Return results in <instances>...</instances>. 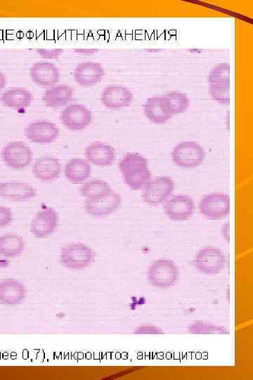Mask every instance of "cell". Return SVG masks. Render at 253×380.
Wrapping results in <instances>:
<instances>
[{
    "mask_svg": "<svg viewBox=\"0 0 253 380\" xmlns=\"http://www.w3.org/2000/svg\"><path fill=\"white\" fill-rule=\"evenodd\" d=\"M147 277L149 283L154 287L162 289L169 288L178 279L179 268L171 260H158L150 266Z\"/></svg>",
    "mask_w": 253,
    "mask_h": 380,
    "instance_id": "6da1fadb",
    "label": "cell"
},
{
    "mask_svg": "<svg viewBox=\"0 0 253 380\" xmlns=\"http://www.w3.org/2000/svg\"><path fill=\"white\" fill-rule=\"evenodd\" d=\"M206 158V152L196 141L181 142L173 150L172 159L182 169H193L200 166Z\"/></svg>",
    "mask_w": 253,
    "mask_h": 380,
    "instance_id": "7a4b0ae2",
    "label": "cell"
},
{
    "mask_svg": "<svg viewBox=\"0 0 253 380\" xmlns=\"http://www.w3.org/2000/svg\"><path fill=\"white\" fill-rule=\"evenodd\" d=\"M175 183L171 178L162 176L150 180L143 187L142 199L145 203L151 206H157L173 194Z\"/></svg>",
    "mask_w": 253,
    "mask_h": 380,
    "instance_id": "3957f363",
    "label": "cell"
},
{
    "mask_svg": "<svg viewBox=\"0 0 253 380\" xmlns=\"http://www.w3.org/2000/svg\"><path fill=\"white\" fill-rule=\"evenodd\" d=\"M60 259L67 268L82 269L91 265L94 259V252L86 245L71 244L63 248Z\"/></svg>",
    "mask_w": 253,
    "mask_h": 380,
    "instance_id": "277c9868",
    "label": "cell"
},
{
    "mask_svg": "<svg viewBox=\"0 0 253 380\" xmlns=\"http://www.w3.org/2000/svg\"><path fill=\"white\" fill-rule=\"evenodd\" d=\"M2 159L10 168L22 170L27 168L33 161L30 148L23 141H11L2 150Z\"/></svg>",
    "mask_w": 253,
    "mask_h": 380,
    "instance_id": "5b68a950",
    "label": "cell"
},
{
    "mask_svg": "<svg viewBox=\"0 0 253 380\" xmlns=\"http://www.w3.org/2000/svg\"><path fill=\"white\" fill-rule=\"evenodd\" d=\"M200 213L212 220L223 219L230 211V199L224 193H211L202 198L198 206Z\"/></svg>",
    "mask_w": 253,
    "mask_h": 380,
    "instance_id": "8992f818",
    "label": "cell"
},
{
    "mask_svg": "<svg viewBox=\"0 0 253 380\" xmlns=\"http://www.w3.org/2000/svg\"><path fill=\"white\" fill-rule=\"evenodd\" d=\"M226 262L223 252L211 247L200 250L194 259L195 268L200 272L209 275L221 273L225 268Z\"/></svg>",
    "mask_w": 253,
    "mask_h": 380,
    "instance_id": "52a82bcc",
    "label": "cell"
},
{
    "mask_svg": "<svg viewBox=\"0 0 253 380\" xmlns=\"http://www.w3.org/2000/svg\"><path fill=\"white\" fill-rule=\"evenodd\" d=\"M24 133L27 139L34 144H49L58 139L60 130L52 121L41 120L29 123Z\"/></svg>",
    "mask_w": 253,
    "mask_h": 380,
    "instance_id": "ba28073f",
    "label": "cell"
},
{
    "mask_svg": "<svg viewBox=\"0 0 253 380\" xmlns=\"http://www.w3.org/2000/svg\"><path fill=\"white\" fill-rule=\"evenodd\" d=\"M229 66L222 64L213 69L210 75L212 97L221 104L229 102Z\"/></svg>",
    "mask_w": 253,
    "mask_h": 380,
    "instance_id": "9c48e42d",
    "label": "cell"
},
{
    "mask_svg": "<svg viewBox=\"0 0 253 380\" xmlns=\"http://www.w3.org/2000/svg\"><path fill=\"white\" fill-rule=\"evenodd\" d=\"M61 121L69 130L78 131L87 128L91 123V112L82 105H72L62 112Z\"/></svg>",
    "mask_w": 253,
    "mask_h": 380,
    "instance_id": "30bf717a",
    "label": "cell"
},
{
    "mask_svg": "<svg viewBox=\"0 0 253 380\" xmlns=\"http://www.w3.org/2000/svg\"><path fill=\"white\" fill-rule=\"evenodd\" d=\"M58 222V214L55 209L52 208L42 209L35 216L32 221L31 233L37 239H44L56 230Z\"/></svg>",
    "mask_w": 253,
    "mask_h": 380,
    "instance_id": "8fae6325",
    "label": "cell"
},
{
    "mask_svg": "<svg viewBox=\"0 0 253 380\" xmlns=\"http://www.w3.org/2000/svg\"><path fill=\"white\" fill-rule=\"evenodd\" d=\"M29 76L34 83L44 87L55 86L61 76L57 66L49 62L34 64L30 69Z\"/></svg>",
    "mask_w": 253,
    "mask_h": 380,
    "instance_id": "7c38bea8",
    "label": "cell"
},
{
    "mask_svg": "<svg viewBox=\"0 0 253 380\" xmlns=\"http://www.w3.org/2000/svg\"><path fill=\"white\" fill-rule=\"evenodd\" d=\"M195 205L193 199L186 195H177L168 200L164 206L166 216L173 221L189 219L193 214Z\"/></svg>",
    "mask_w": 253,
    "mask_h": 380,
    "instance_id": "4fadbf2b",
    "label": "cell"
},
{
    "mask_svg": "<svg viewBox=\"0 0 253 380\" xmlns=\"http://www.w3.org/2000/svg\"><path fill=\"white\" fill-rule=\"evenodd\" d=\"M133 94L123 86L114 85L105 88L101 95V103L110 110H120L128 107L132 102Z\"/></svg>",
    "mask_w": 253,
    "mask_h": 380,
    "instance_id": "5bb4252c",
    "label": "cell"
},
{
    "mask_svg": "<svg viewBox=\"0 0 253 380\" xmlns=\"http://www.w3.org/2000/svg\"><path fill=\"white\" fill-rule=\"evenodd\" d=\"M85 157L89 162L96 166H112L116 159L113 147L104 142L96 141L89 145L85 150Z\"/></svg>",
    "mask_w": 253,
    "mask_h": 380,
    "instance_id": "9a60e30c",
    "label": "cell"
},
{
    "mask_svg": "<svg viewBox=\"0 0 253 380\" xmlns=\"http://www.w3.org/2000/svg\"><path fill=\"white\" fill-rule=\"evenodd\" d=\"M121 202V196L113 191L103 199L87 200L85 203V209L87 213L92 216L103 217L116 211Z\"/></svg>",
    "mask_w": 253,
    "mask_h": 380,
    "instance_id": "2e32d148",
    "label": "cell"
},
{
    "mask_svg": "<svg viewBox=\"0 0 253 380\" xmlns=\"http://www.w3.org/2000/svg\"><path fill=\"white\" fill-rule=\"evenodd\" d=\"M36 196L35 188L26 182L0 183V198L12 201H26L33 199Z\"/></svg>",
    "mask_w": 253,
    "mask_h": 380,
    "instance_id": "e0dca14e",
    "label": "cell"
},
{
    "mask_svg": "<svg viewBox=\"0 0 253 380\" xmlns=\"http://www.w3.org/2000/svg\"><path fill=\"white\" fill-rule=\"evenodd\" d=\"M105 76L103 66L96 62L79 64L74 70L73 77L76 82L83 87H90L99 83Z\"/></svg>",
    "mask_w": 253,
    "mask_h": 380,
    "instance_id": "ac0fdd59",
    "label": "cell"
},
{
    "mask_svg": "<svg viewBox=\"0 0 253 380\" xmlns=\"http://www.w3.org/2000/svg\"><path fill=\"white\" fill-rule=\"evenodd\" d=\"M26 291L24 284L15 279H7L0 282V303L7 306H15L22 302Z\"/></svg>",
    "mask_w": 253,
    "mask_h": 380,
    "instance_id": "d6986e66",
    "label": "cell"
},
{
    "mask_svg": "<svg viewBox=\"0 0 253 380\" xmlns=\"http://www.w3.org/2000/svg\"><path fill=\"white\" fill-rule=\"evenodd\" d=\"M74 95L73 89L66 85L49 87L42 96L43 103L51 108H60L70 103Z\"/></svg>",
    "mask_w": 253,
    "mask_h": 380,
    "instance_id": "ffe728a7",
    "label": "cell"
},
{
    "mask_svg": "<svg viewBox=\"0 0 253 380\" xmlns=\"http://www.w3.org/2000/svg\"><path fill=\"white\" fill-rule=\"evenodd\" d=\"M61 164L58 159L49 156L38 158L33 166V173L36 178L43 182H49L59 178Z\"/></svg>",
    "mask_w": 253,
    "mask_h": 380,
    "instance_id": "44dd1931",
    "label": "cell"
},
{
    "mask_svg": "<svg viewBox=\"0 0 253 380\" xmlns=\"http://www.w3.org/2000/svg\"><path fill=\"white\" fill-rule=\"evenodd\" d=\"M33 101V94L24 87H12L0 96V102L7 107L19 110L28 108Z\"/></svg>",
    "mask_w": 253,
    "mask_h": 380,
    "instance_id": "7402d4cb",
    "label": "cell"
},
{
    "mask_svg": "<svg viewBox=\"0 0 253 380\" xmlns=\"http://www.w3.org/2000/svg\"><path fill=\"white\" fill-rule=\"evenodd\" d=\"M146 116L157 124L167 123L172 115L167 110L162 97H155L148 99L144 105Z\"/></svg>",
    "mask_w": 253,
    "mask_h": 380,
    "instance_id": "603a6c76",
    "label": "cell"
},
{
    "mask_svg": "<svg viewBox=\"0 0 253 380\" xmlns=\"http://www.w3.org/2000/svg\"><path fill=\"white\" fill-rule=\"evenodd\" d=\"M26 247L23 237L16 234H7L0 236V256L15 258L21 255Z\"/></svg>",
    "mask_w": 253,
    "mask_h": 380,
    "instance_id": "cb8c5ba5",
    "label": "cell"
},
{
    "mask_svg": "<svg viewBox=\"0 0 253 380\" xmlns=\"http://www.w3.org/2000/svg\"><path fill=\"white\" fill-rule=\"evenodd\" d=\"M91 173V169L89 163L78 158L70 160L64 169L67 179L75 184L82 183L87 180Z\"/></svg>",
    "mask_w": 253,
    "mask_h": 380,
    "instance_id": "d4e9b609",
    "label": "cell"
},
{
    "mask_svg": "<svg viewBox=\"0 0 253 380\" xmlns=\"http://www.w3.org/2000/svg\"><path fill=\"white\" fill-rule=\"evenodd\" d=\"M113 190L107 182L93 180L80 187V193L87 200H98L109 196Z\"/></svg>",
    "mask_w": 253,
    "mask_h": 380,
    "instance_id": "484cf974",
    "label": "cell"
},
{
    "mask_svg": "<svg viewBox=\"0 0 253 380\" xmlns=\"http://www.w3.org/2000/svg\"><path fill=\"white\" fill-rule=\"evenodd\" d=\"M162 98L167 110L172 116L184 113L189 105L186 95L182 92H171Z\"/></svg>",
    "mask_w": 253,
    "mask_h": 380,
    "instance_id": "4316f807",
    "label": "cell"
},
{
    "mask_svg": "<svg viewBox=\"0 0 253 380\" xmlns=\"http://www.w3.org/2000/svg\"><path fill=\"white\" fill-rule=\"evenodd\" d=\"M119 169L123 175L137 173L148 169L147 160L140 155L130 153L121 161Z\"/></svg>",
    "mask_w": 253,
    "mask_h": 380,
    "instance_id": "83f0119b",
    "label": "cell"
},
{
    "mask_svg": "<svg viewBox=\"0 0 253 380\" xmlns=\"http://www.w3.org/2000/svg\"><path fill=\"white\" fill-rule=\"evenodd\" d=\"M124 181L126 184L134 190L143 188L150 180L151 175L149 169L137 173L124 175Z\"/></svg>",
    "mask_w": 253,
    "mask_h": 380,
    "instance_id": "f1b7e54d",
    "label": "cell"
},
{
    "mask_svg": "<svg viewBox=\"0 0 253 380\" xmlns=\"http://www.w3.org/2000/svg\"><path fill=\"white\" fill-rule=\"evenodd\" d=\"M12 221V211L11 209L0 206V227L9 225Z\"/></svg>",
    "mask_w": 253,
    "mask_h": 380,
    "instance_id": "f546056e",
    "label": "cell"
},
{
    "mask_svg": "<svg viewBox=\"0 0 253 380\" xmlns=\"http://www.w3.org/2000/svg\"><path fill=\"white\" fill-rule=\"evenodd\" d=\"M37 53L43 59L45 60H54L58 59L64 53V50H44L38 49L36 51Z\"/></svg>",
    "mask_w": 253,
    "mask_h": 380,
    "instance_id": "4dcf8cb0",
    "label": "cell"
},
{
    "mask_svg": "<svg viewBox=\"0 0 253 380\" xmlns=\"http://www.w3.org/2000/svg\"><path fill=\"white\" fill-rule=\"evenodd\" d=\"M74 52L77 54L85 55V56H91L94 55L97 51L96 50H89V49H76Z\"/></svg>",
    "mask_w": 253,
    "mask_h": 380,
    "instance_id": "1f68e13d",
    "label": "cell"
},
{
    "mask_svg": "<svg viewBox=\"0 0 253 380\" xmlns=\"http://www.w3.org/2000/svg\"><path fill=\"white\" fill-rule=\"evenodd\" d=\"M6 82V76L1 71H0V91L5 88Z\"/></svg>",
    "mask_w": 253,
    "mask_h": 380,
    "instance_id": "d6a6232c",
    "label": "cell"
}]
</instances>
